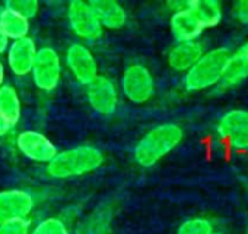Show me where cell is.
<instances>
[{"label": "cell", "instance_id": "cb8c5ba5", "mask_svg": "<svg viewBox=\"0 0 248 234\" xmlns=\"http://www.w3.org/2000/svg\"><path fill=\"white\" fill-rule=\"evenodd\" d=\"M233 17L239 24L248 25V0H241L233 5Z\"/></svg>", "mask_w": 248, "mask_h": 234}, {"label": "cell", "instance_id": "30bf717a", "mask_svg": "<svg viewBox=\"0 0 248 234\" xmlns=\"http://www.w3.org/2000/svg\"><path fill=\"white\" fill-rule=\"evenodd\" d=\"M88 86V101L89 105L99 114L109 116L115 111L118 105V92L114 82L107 78L98 75Z\"/></svg>", "mask_w": 248, "mask_h": 234}, {"label": "cell", "instance_id": "7402d4cb", "mask_svg": "<svg viewBox=\"0 0 248 234\" xmlns=\"http://www.w3.org/2000/svg\"><path fill=\"white\" fill-rule=\"evenodd\" d=\"M31 234H69V231L59 218H47L41 221Z\"/></svg>", "mask_w": 248, "mask_h": 234}, {"label": "cell", "instance_id": "2e32d148", "mask_svg": "<svg viewBox=\"0 0 248 234\" xmlns=\"http://www.w3.org/2000/svg\"><path fill=\"white\" fill-rule=\"evenodd\" d=\"M245 79H248V41L231 53L222 82L225 86H235Z\"/></svg>", "mask_w": 248, "mask_h": 234}, {"label": "cell", "instance_id": "8992f818", "mask_svg": "<svg viewBox=\"0 0 248 234\" xmlns=\"http://www.w3.org/2000/svg\"><path fill=\"white\" fill-rule=\"evenodd\" d=\"M219 136L235 151H248V110H231L217 123Z\"/></svg>", "mask_w": 248, "mask_h": 234}, {"label": "cell", "instance_id": "ffe728a7", "mask_svg": "<svg viewBox=\"0 0 248 234\" xmlns=\"http://www.w3.org/2000/svg\"><path fill=\"white\" fill-rule=\"evenodd\" d=\"M6 9L18 14L19 17L25 19H31L37 15L38 12V3L35 0H11L6 3Z\"/></svg>", "mask_w": 248, "mask_h": 234}, {"label": "cell", "instance_id": "ba28073f", "mask_svg": "<svg viewBox=\"0 0 248 234\" xmlns=\"http://www.w3.org/2000/svg\"><path fill=\"white\" fill-rule=\"evenodd\" d=\"M66 63L75 79L82 85H89L98 76V63L93 54L80 43H75L67 49Z\"/></svg>", "mask_w": 248, "mask_h": 234}, {"label": "cell", "instance_id": "9c48e42d", "mask_svg": "<svg viewBox=\"0 0 248 234\" xmlns=\"http://www.w3.org/2000/svg\"><path fill=\"white\" fill-rule=\"evenodd\" d=\"M16 145L21 154L32 161L48 164L59 152L54 144L43 134L35 131H24L16 138Z\"/></svg>", "mask_w": 248, "mask_h": 234}, {"label": "cell", "instance_id": "7c38bea8", "mask_svg": "<svg viewBox=\"0 0 248 234\" xmlns=\"http://www.w3.org/2000/svg\"><path fill=\"white\" fill-rule=\"evenodd\" d=\"M37 56V46L30 37L12 41L8 49V65L18 76L31 73Z\"/></svg>", "mask_w": 248, "mask_h": 234}, {"label": "cell", "instance_id": "ac0fdd59", "mask_svg": "<svg viewBox=\"0 0 248 234\" xmlns=\"http://www.w3.org/2000/svg\"><path fill=\"white\" fill-rule=\"evenodd\" d=\"M0 30L8 37V40L16 41L28 37L30 21L5 8L0 12Z\"/></svg>", "mask_w": 248, "mask_h": 234}, {"label": "cell", "instance_id": "4316f807", "mask_svg": "<svg viewBox=\"0 0 248 234\" xmlns=\"http://www.w3.org/2000/svg\"><path fill=\"white\" fill-rule=\"evenodd\" d=\"M3 79H5V66L0 62V88L3 86Z\"/></svg>", "mask_w": 248, "mask_h": 234}, {"label": "cell", "instance_id": "603a6c76", "mask_svg": "<svg viewBox=\"0 0 248 234\" xmlns=\"http://www.w3.org/2000/svg\"><path fill=\"white\" fill-rule=\"evenodd\" d=\"M0 234H30V222L27 219H16L0 224Z\"/></svg>", "mask_w": 248, "mask_h": 234}, {"label": "cell", "instance_id": "3957f363", "mask_svg": "<svg viewBox=\"0 0 248 234\" xmlns=\"http://www.w3.org/2000/svg\"><path fill=\"white\" fill-rule=\"evenodd\" d=\"M229 56L231 53L225 47L204 51L197 63L186 72V88L188 91H204L222 82Z\"/></svg>", "mask_w": 248, "mask_h": 234}, {"label": "cell", "instance_id": "5b68a950", "mask_svg": "<svg viewBox=\"0 0 248 234\" xmlns=\"http://www.w3.org/2000/svg\"><path fill=\"white\" fill-rule=\"evenodd\" d=\"M121 88L127 100L135 104H143L149 101L154 95V76L143 65H132L123 73Z\"/></svg>", "mask_w": 248, "mask_h": 234}, {"label": "cell", "instance_id": "8fae6325", "mask_svg": "<svg viewBox=\"0 0 248 234\" xmlns=\"http://www.w3.org/2000/svg\"><path fill=\"white\" fill-rule=\"evenodd\" d=\"M32 206L34 199L25 190L11 189L0 192V224L27 219Z\"/></svg>", "mask_w": 248, "mask_h": 234}, {"label": "cell", "instance_id": "e0dca14e", "mask_svg": "<svg viewBox=\"0 0 248 234\" xmlns=\"http://www.w3.org/2000/svg\"><path fill=\"white\" fill-rule=\"evenodd\" d=\"M187 8L193 12L203 30L217 27L223 18L222 5L215 0H191L187 2Z\"/></svg>", "mask_w": 248, "mask_h": 234}, {"label": "cell", "instance_id": "d4e9b609", "mask_svg": "<svg viewBox=\"0 0 248 234\" xmlns=\"http://www.w3.org/2000/svg\"><path fill=\"white\" fill-rule=\"evenodd\" d=\"M12 126H11V123L6 120V117L2 114V111H0V136H3V135H6L8 132H9V129H11Z\"/></svg>", "mask_w": 248, "mask_h": 234}, {"label": "cell", "instance_id": "484cf974", "mask_svg": "<svg viewBox=\"0 0 248 234\" xmlns=\"http://www.w3.org/2000/svg\"><path fill=\"white\" fill-rule=\"evenodd\" d=\"M8 49H9V40H8V37L2 33V30H0V54H3Z\"/></svg>", "mask_w": 248, "mask_h": 234}, {"label": "cell", "instance_id": "277c9868", "mask_svg": "<svg viewBox=\"0 0 248 234\" xmlns=\"http://www.w3.org/2000/svg\"><path fill=\"white\" fill-rule=\"evenodd\" d=\"M31 73L38 89L46 92L56 89L62 78V62L57 51L51 47H41L37 50Z\"/></svg>", "mask_w": 248, "mask_h": 234}, {"label": "cell", "instance_id": "9a60e30c", "mask_svg": "<svg viewBox=\"0 0 248 234\" xmlns=\"http://www.w3.org/2000/svg\"><path fill=\"white\" fill-rule=\"evenodd\" d=\"M99 25L107 30H118L127 21V14L121 5L112 0H92L89 2Z\"/></svg>", "mask_w": 248, "mask_h": 234}, {"label": "cell", "instance_id": "44dd1931", "mask_svg": "<svg viewBox=\"0 0 248 234\" xmlns=\"http://www.w3.org/2000/svg\"><path fill=\"white\" fill-rule=\"evenodd\" d=\"M212 224L204 218H191L183 222L177 234H212Z\"/></svg>", "mask_w": 248, "mask_h": 234}, {"label": "cell", "instance_id": "83f0119b", "mask_svg": "<svg viewBox=\"0 0 248 234\" xmlns=\"http://www.w3.org/2000/svg\"><path fill=\"white\" fill-rule=\"evenodd\" d=\"M212 234H222V233H212Z\"/></svg>", "mask_w": 248, "mask_h": 234}, {"label": "cell", "instance_id": "52a82bcc", "mask_svg": "<svg viewBox=\"0 0 248 234\" xmlns=\"http://www.w3.org/2000/svg\"><path fill=\"white\" fill-rule=\"evenodd\" d=\"M67 18L73 33L82 40H96L102 34V27L89 3L73 0L67 8Z\"/></svg>", "mask_w": 248, "mask_h": 234}, {"label": "cell", "instance_id": "d6986e66", "mask_svg": "<svg viewBox=\"0 0 248 234\" xmlns=\"http://www.w3.org/2000/svg\"><path fill=\"white\" fill-rule=\"evenodd\" d=\"M0 111L6 117L11 126H15L21 119V100L16 89L11 85H3L0 88Z\"/></svg>", "mask_w": 248, "mask_h": 234}, {"label": "cell", "instance_id": "6da1fadb", "mask_svg": "<svg viewBox=\"0 0 248 234\" xmlns=\"http://www.w3.org/2000/svg\"><path fill=\"white\" fill-rule=\"evenodd\" d=\"M104 163L102 152L91 145L75 147L62 152L47 164V173L53 179L78 177L95 171Z\"/></svg>", "mask_w": 248, "mask_h": 234}, {"label": "cell", "instance_id": "5bb4252c", "mask_svg": "<svg viewBox=\"0 0 248 234\" xmlns=\"http://www.w3.org/2000/svg\"><path fill=\"white\" fill-rule=\"evenodd\" d=\"M203 54L204 47L199 40L177 43L168 53V65L177 72H188Z\"/></svg>", "mask_w": 248, "mask_h": 234}, {"label": "cell", "instance_id": "7a4b0ae2", "mask_svg": "<svg viewBox=\"0 0 248 234\" xmlns=\"http://www.w3.org/2000/svg\"><path fill=\"white\" fill-rule=\"evenodd\" d=\"M183 141L178 125L164 123L149 131L135 148V160L142 167H152L167 157Z\"/></svg>", "mask_w": 248, "mask_h": 234}, {"label": "cell", "instance_id": "4fadbf2b", "mask_svg": "<svg viewBox=\"0 0 248 234\" xmlns=\"http://www.w3.org/2000/svg\"><path fill=\"white\" fill-rule=\"evenodd\" d=\"M171 31L178 43L196 41L203 28L193 15V12L187 8V2L181 3L177 11H174L171 17Z\"/></svg>", "mask_w": 248, "mask_h": 234}]
</instances>
